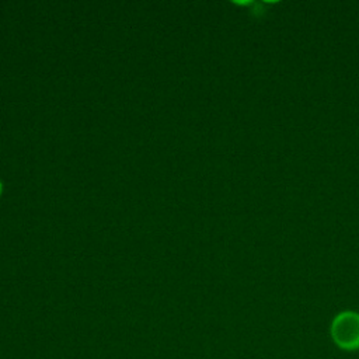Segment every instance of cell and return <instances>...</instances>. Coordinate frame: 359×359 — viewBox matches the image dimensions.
Returning <instances> with one entry per match:
<instances>
[{"mask_svg":"<svg viewBox=\"0 0 359 359\" xmlns=\"http://www.w3.org/2000/svg\"><path fill=\"white\" fill-rule=\"evenodd\" d=\"M332 335L337 344L344 348L359 345V316L355 313L339 314L332 324Z\"/></svg>","mask_w":359,"mask_h":359,"instance_id":"6da1fadb","label":"cell"},{"mask_svg":"<svg viewBox=\"0 0 359 359\" xmlns=\"http://www.w3.org/2000/svg\"><path fill=\"white\" fill-rule=\"evenodd\" d=\"M0 194H1V182H0Z\"/></svg>","mask_w":359,"mask_h":359,"instance_id":"7a4b0ae2","label":"cell"}]
</instances>
